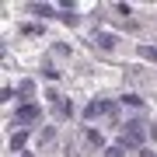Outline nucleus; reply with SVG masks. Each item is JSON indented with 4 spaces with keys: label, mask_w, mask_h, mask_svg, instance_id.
Instances as JSON below:
<instances>
[{
    "label": "nucleus",
    "mask_w": 157,
    "mask_h": 157,
    "mask_svg": "<svg viewBox=\"0 0 157 157\" xmlns=\"http://www.w3.org/2000/svg\"><path fill=\"white\" fill-rule=\"evenodd\" d=\"M143 143V119H129L122 129V147H140Z\"/></svg>",
    "instance_id": "nucleus-1"
},
{
    "label": "nucleus",
    "mask_w": 157,
    "mask_h": 157,
    "mask_svg": "<svg viewBox=\"0 0 157 157\" xmlns=\"http://www.w3.org/2000/svg\"><path fill=\"white\" fill-rule=\"evenodd\" d=\"M115 105L112 101H91V105L84 108V119H98V115H112Z\"/></svg>",
    "instance_id": "nucleus-2"
},
{
    "label": "nucleus",
    "mask_w": 157,
    "mask_h": 157,
    "mask_svg": "<svg viewBox=\"0 0 157 157\" xmlns=\"http://www.w3.org/2000/svg\"><path fill=\"white\" fill-rule=\"evenodd\" d=\"M115 35L112 32H94V39H91V45H94V49H101V52H112L115 49Z\"/></svg>",
    "instance_id": "nucleus-3"
},
{
    "label": "nucleus",
    "mask_w": 157,
    "mask_h": 157,
    "mask_svg": "<svg viewBox=\"0 0 157 157\" xmlns=\"http://www.w3.org/2000/svg\"><path fill=\"white\" fill-rule=\"evenodd\" d=\"M39 115H42V108H39V105H21V108L14 112V122H17V126H25V122H32V119H39Z\"/></svg>",
    "instance_id": "nucleus-4"
},
{
    "label": "nucleus",
    "mask_w": 157,
    "mask_h": 157,
    "mask_svg": "<svg viewBox=\"0 0 157 157\" xmlns=\"http://www.w3.org/2000/svg\"><path fill=\"white\" fill-rule=\"evenodd\" d=\"M17 94H21V98H32L35 94V84H32V80H21V84H17Z\"/></svg>",
    "instance_id": "nucleus-5"
},
{
    "label": "nucleus",
    "mask_w": 157,
    "mask_h": 157,
    "mask_svg": "<svg viewBox=\"0 0 157 157\" xmlns=\"http://www.w3.org/2000/svg\"><path fill=\"white\" fill-rule=\"evenodd\" d=\"M25 140H28V133H25V129H21V133H14V136H11V150H21Z\"/></svg>",
    "instance_id": "nucleus-6"
},
{
    "label": "nucleus",
    "mask_w": 157,
    "mask_h": 157,
    "mask_svg": "<svg viewBox=\"0 0 157 157\" xmlns=\"http://www.w3.org/2000/svg\"><path fill=\"white\" fill-rule=\"evenodd\" d=\"M32 14H39V17H52L56 11H52L49 4H35V7H32Z\"/></svg>",
    "instance_id": "nucleus-7"
},
{
    "label": "nucleus",
    "mask_w": 157,
    "mask_h": 157,
    "mask_svg": "<svg viewBox=\"0 0 157 157\" xmlns=\"http://www.w3.org/2000/svg\"><path fill=\"white\" fill-rule=\"evenodd\" d=\"M42 73H45V77H49V80H59V70H56V67H52V63H49V59H45V63H42Z\"/></svg>",
    "instance_id": "nucleus-8"
},
{
    "label": "nucleus",
    "mask_w": 157,
    "mask_h": 157,
    "mask_svg": "<svg viewBox=\"0 0 157 157\" xmlns=\"http://www.w3.org/2000/svg\"><path fill=\"white\" fill-rule=\"evenodd\" d=\"M140 56H143V59H154V63H157V45H140Z\"/></svg>",
    "instance_id": "nucleus-9"
},
{
    "label": "nucleus",
    "mask_w": 157,
    "mask_h": 157,
    "mask_svg": "<svg viewBox=\"0 0 157 157\" xmlns=\"http://www.w3.org/2000/svg\"><path fill=\"white\" fill-rule=\"evenodd\" d=\"M87 140H91V143H94V147H101V143H105V136H101V133H98V129H87Z\"/></svg>",
    "instance_id": "nucleus-10"
},
{
    "label": "nucleus",
    "mask_w": 157,
    "mask_h": 157,
    "mask_svg": "<svg viewBox=\"0 0 157 157\" xmlns=\"http://www.w3.org/2000/svg\"><path fill=\"white\" fill-rule=\"evenodd\" d=\"M122 101H126V105H133V108H140V105H143V98H140V94H126Z\"/></svg>",
    "instance_id": "nucleus-11"
},
{
    "label": "nucleus",
    "mask_w": 157,
    "mask_h": 157,
    "mask_svg": "<svg viewBox=\"0 0 157 157\" xmlns=\"http://www.w3.org/2000/svg\"><path fill=\"white\" fill-rule=\"evenodd\" d=\"M56 112H59V115H73V105H70V101H59Z\"/></svg>",
    "instance_id": "nucleus-12"
},
{
    "label": "nucleus",
    "mask_w": 157,
    "mask_h": 157,
    "mask_svg": "<svg viewBox=\"0 0 157 157\" xmlns=\"http://www.w3.org/2000/svg\"><path fill=\"white\" fill-rule=\"evenodd\" d=\"M21 32H25V35H42V25H25Z\"/></svg>",
    "instance_id": "nucleus-13"
},
{
    "label": "nucleus",
    "mask_w": 157,
    "mask_h": 157,
    "mask_svg": "<svg viewBox=\"0 0 157 157\" xmlns=\"http://www.w3.org/2000/svg\"><path fill=\"white\" fill-rule=\"evenodd\" d=\"M59 17H63V21H67V25H80V17L73 14V11H67V14H59Z\"/></svg>",
    "instance_id": "nucleus-14"
},
{
    "label": "nucleus",
    "mask_w": 157,
    "mask_h": 157,
    "mask_svg": "<svg viewBox=\"0 0 157 157\" xmlns=\"http://www.w3.org/2000/svg\"><path fill=\"white\" fill-rule=\"evenodd\" d=\"M49 140H56V129H52V126L42 129V143H49Z\"/></svg>",
    "instance_id": "nucleus-15"
},
{
    "label": "nucleus",
    "mask_w": 157,
    "mask_h": 157,
    "mask_svg": "<svg viewBox=\"0 0 157 157\" xmlns=\"http://www.w3.org/2000/svg\"><path fill=\"white\" fill-rule=\"evenodd\" d=\"M105 157H122V147H105Z\"/></svg>",
    "instance_id": "nucleus-16"
}]
</instances>
